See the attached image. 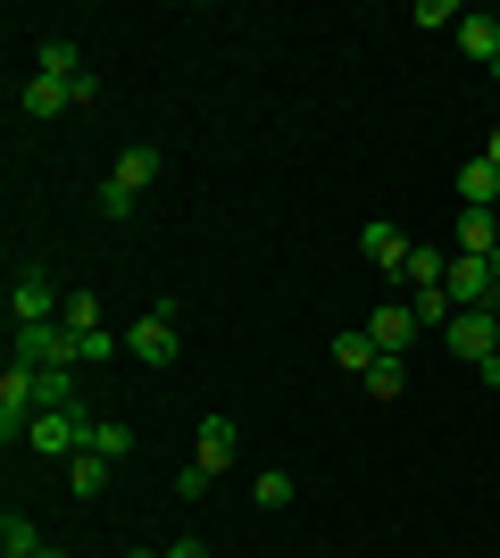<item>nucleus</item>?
I'll list each match as a JSON object with an SVG mask.
<instances>
[{"label": "nucleus", "instance_id": "obj_5", "mask_svg": "<svg viewBox=\"0 0 500 558\" xmlns=\"http://www.w3.org/2000/svg\"><path fill=\"white\" fill-rule=\"evenodd\" d=\"M17 367H84L68 326H17Z\"/></svg>", "mask_w": 500, "mask_h": 558}, {"label": "nucleus", "instance_id": "obj_31", "mask_svg": "<svg viewBox=\"0 0 500 558\" xmlns=\"http://www.w3.org/2000/svg\"><path fill=\"white\" fill-rule=\"evenodd\" d=\"M492 283H500V251H492Z\"/></svg>", "mask_w": 500, "mask_h": 558}, {"label": "nucleus", "instance_id": "obj_14", "mask_svg": "<svg viewBox=\"0 0 500 558\" xmlns=\"http://www.w3.org/2000/svg\"><path fill=\"white\" fill-rule=\"evenodd\" d=\"M408 283H417V292H442V283H451V251H442V242H408V267H401Z\"/></svg>", "mask_w": 500, "mask_h": 558}, {"label": "nucleus", "instance_id": "obj_20", "mask_svg": "<svg viewBox=\"0 0 500 558\" xmlns=\"http://www.w3.org/2000/svg\"><path fill=\"white\" fill-rule=\"evenodd\" d=\"M134 442H143L134 425H93V442H84V450H100V459L118 466V459H134Z\"/></svg>", "mask_w": 500, "mask_h": 558}, {"label": "nucleus", "instance_id": "obj_11", "mask_svg": "<svg viewBox=\"0 0 500 558\" xmlns=\"http://www.w3.org/2000/svg\"><path fill=\"white\" fill-rule=\"evenodd\" d=\"M34 75H59V84H84V50L68 43V34H42V43H34Z\"/></svg>", "mask_w": 500, "mask_h": 558}, {"label": "nucleus", "instance_id": "obj_7", "mask_svg": "<svg viewBox=\"0 0 500 558\" xmlns=\"http://www.w3.org/2000/svg\"><path fill=\"white\" fill-rule=\"evenodd\" d=\"M367 333H376V350H383V359H408L426 326H417V308H408V301H383L376 317H367Z\"/></svg>", "mask_w": 500, "mask_h": 558}, {"label": "nucleus", "instance_id": "obj_16", "mask_svg": "<svg viewBox=\"0 0 500 558\" xmlns=\"http://www.w3.org/2000/svg\"><path fill=\"white\" fill-rule=\"evenodd\" d=\"M459 50H467L476 68H492V59H500V17H484V9H467V25H459Z\"/></svg>", "mask_w": 500, "mask_h": 558}, {"label": "nucleus", "instance_id": "obj_8", "mask_svg": "<svg viewBox=\"0 0 500 558\" xmlns=\"http://www.w3.org/2000/svg\"><path fill=\"white\" fill-rule=\"evenodd\" d=\"M358 258L383 267V276H401V267H408V233L392 226V217H376V226H358Z\"/></svg>", "mask_w": 500, "mask_h": 558}, {"label": "nucleus", "instance_id": "obj_18", "mask_svg": "<svg viewBox=\"0 0 500 558\" xmlns=\"http://www.w3.org/2000/svg\"><path fill=\"white\" fill-rule=\"evenodd\" d=\"M68 492L75 500H100V492H109V459H100V450H75L68 459Z\"/></svg>", "mask_w": 500, "mask_h": 558}, {"label": "nucleus", "instance_id": "obj_3", "mask_svg": "<svg viewBox=\"0 0 500 558\" xmlns=\"http://www.w3.org/2000/svg\"><path fill=\"white\" fill-rule=\"evenodd\" d=\"M93 425L100 417H84V409H42V417L25 425V450L34 459H75V450L93 442Z\"/></svg>", "mask_w": 500, "mask_h": 558}, {"label": "nucleus", "instance_id": "obj_32", "mask_svg": "<svg viewBox=\"0 0 500 558\" xmlns=\"http://www.w3.org/2000/svg\"><path fill=\"white\" fill-rule=\"evenodd\" d=\"M492 84H500V59H492Z\"/></svg>", "mask_w": 500, "mask_h": 558}, {"label": "nucleus", "instance_id": "obj_9", "mask_svg": "<svg viewBox=\"0 0 500 558\" xmlns=\"http://www.w3.org/2000/svg\"><path fill=\"white\" fill-rule=\"evenodd\" d=\"M451 251L492 258V251H500V217H492V209H459V217H451Z\"/></svg>", "mask_w": 500, "mask_h": 558}, {"label": "nucleus", "instance_id": "obj_28", "mask_svg": "<svg viewBox=\"0 0 500 558\" xmlns=\"http://www.w3.org/2000/svg\"><path fill=\"white\" fill-rule=\"evenodd\" d=\"M167 558H209V542H200V534H184V542H175Z\"/></svg>", "mask_w": 500, "mask_h": 558}, {"label": "nucleus", "instance_id": "obj_23", "mask_svg": "<svg viewBox=\"0 0 500 558\" xmlns=\"http://www.w3.org/2000/svg\"><path fill=\"white\" fill-rule=\"evenodd\" d=\"M251 500H259V509H292V475H284V466H267L259 484H251Z\"/></svg>", "mask_w": 500, "mask_h": 558}, {"label": "nucleus", "instance_id": "obj_24", "mask_svg": "<svg viewBox=\"0 0 500 558\" xmlns=\"http://www.w3.org/2000/svg\"><path fill=\"white\" fill-rule=\"evenodd\" d=\"M408 308H417V326H451V317H459V301H451V292H417Z\"/></svg>", "mask_w": 500, "mask_h": 558}, {"label": "nucleus", "instance_id": "obj_17", "mask_svg": "<svg viewBox=\"0 0 500 558\" xmlns=\"http://www.w3.org/2000/svg\"><path fill=\"white\" fill-rule=\"evenodd\" d=\"M0 550H9V558H42L50 542H42V525H34L25 509H9V517H0Z\"/></svg>", "mask_w": 500, "mask_h": 558}, {"label": "nucleus", "instance_id": "obj_13", "mask_svg": "<svg viewBox=\"0 0 500 558\" xmlns=\"http://www.w3.org/2000/svg\"><path fill=\"white\" fill-rule=\"evenodd\" d=\"M459 209H500V159H467L459 167Z\"/></svg>", "mask_w": 500, "mask_h": 558}, {"label": "nucleus", "instance_id": "obj_27", "mask_svg": "<svg viewBox=\"0 0 500 558\" xmlns=\"http://www.w3.org/2000/svg\"><path fill=\"white\" fill-rule=\"evenodd\" d=\"M209 484H217L209 466H184V475H175V500H209Z\"/></svg>", "mask_w": 500, "mask_h": 558}, {"label": "nucleus", "instance_id": "obj_19", "mask_svg": "<svg viewBox=\"0 0 500 558\" xmlns=\"http://www.w3.org/2000/svg\"><path fill=\"white\" fill-rule=\"evenodd\" d=\"M59 326L84 342V333H100V292H68V308H59Z\"/></svg>", "mask_w": 500, "mask_h": 558}, {"label": "nucleus", "instance_id": "obj_10", "mask_svg": "<svg viewBox=\"0 0 500 558\" xmlns=\"http://www.w3.org/2000/svg\"><path fill=\"white\" fill-rule=\"evenodd\" d=\"M100 184H118V192H134V201H143V192L159 184V150H150V142H134V150H118V167H109Z\"/></svg>", "mask_w": 500, "mask_h": 558}, {"label": "nucleus", "instance_id": "obj_30", "mask_svg": "<svg viewBox=\"0 0 500 558\" xmlns=\"http://www.w3.org/2000/svg\"><path fill=\"white\" fill-rule=\"evenodd\" d=\"M125 558H167V550H125Z\"/></svg>", "mask_w": 500, "mask_h": 558}, {"label": "nucleus", "instance_id": "obj_25", "mask_svg": "<svg viewBox=\"0 0 500 558\" xmlns=\"http://www.w3.org/2000/svg\"><path fill=\"white\" fill-rule=\"evenodd\" d=\"M417 25H434V34L451 25V34H459V25H467V9H459V0H417Z\"/></svg>", "mask_w": 500, "mask_h": 558}, {"label": "nucleus", "instance_id": "obj_22", "mask_svg": "<svg viewBox=\"0 0 500 558\" xmlns=\"http://www.w3.org/2000/svg\"><path fill=\"white\" fill-rule=\"evenodd\" d=\"M42 375V409H75V367H34Z\"/></svg>", "mask_w": 500, "mask_h": 558}, {"label": "nucleus", "instance_id": "obj_21", "mask_svg": "<svg viewBox=\"0 0 500 558\" xmlns=\"http://www.w3.org/2000/svg\"><path fill=\"white\" fill-rule=\"evenodd\" d=\"M367 392H376V400H401L408 392V359H376V367H367Z\"/></svg>", "mask_w": 500, "mask_h": 558}, {"label": "nucleus", "instance_id": "obj_26", "mask_svg": "<svg viewBox=\"0 0 500 558\" xmlns=\"http://www.w3.org/2000/svg\"><path fill=\"white\" fill-rule=\"evenodd\" d=\"M143 209V201H134V192H118V184H100V217H109V226H125V217Z\"/></svg>", "mask_w": 500, "mask_h": 558}, {"label": "nucleus", "instance_id": "obj_29", "mask_svg": "<svg viewBox=\"0 0 500 558\" xmlns=\"http://www.w3.org/2000/svg\"><path fill=\"white\" fill-rule=\"evenodd\" d=\"M484 159H500V125H492V142H484Z\"/></svg>", "mask_w": 500, "mask_h": 558}, {"label": "nucleus", "instance_id": "obj_4", "mask_svg": "<svg viewBox=\"0 0 500 558\" xmlns=\"http://www.w3.org/2000/svg\"><path fill=\"white\" fill-rule=\"evenodd\" d=\"M442 342H451L467 367H484V359H500V317L492 308H459L451 326H442Z\"/></svg>", "mask_w": 500, "mask_h": 558}, {"label": "nucleus", "instance_id": "obj_33", "mask_svg": "<svg viewBox=\"0 0 500 558\" xmlns=\"http://www.w3.org/2000/svg\"><path fill=\"white\" fill-rule=\"evenodd\" d=\"M42 558H68V550H42Z\"/></svg>", "mask_w": 500, "mask_h": 558}, {"label": "nucleus", "instance_id": "obj_1", "mask_svg": "<svg viewBox=\"0 0 500 558\" xmlns=\"http://www.w3.org/2000/svg\"><path fill=\"white\" fill-rule=\"evenodd\" d=\"M175 326H184V301H175V292H159V301L143 308V317H134V326H125V359H150V367H175Z\"/></svg>", "mask_w": 500, "mask_h": 558}, {"label": "nucleus", "instance_id": "obj_15", "mask_svg": "<svg viewBox=\"0 0 500 558\" xmlns=\"http://www.w3.org/2000/svg\"><path fill=\"white\" fill-rule=\"evenodd\" d=\"M376 359H383V350H376V333H367V326H342V333H333V367H342V375H358V384H367V367H376Z\"/></svg>", "mask_w": 500, "mask_h": 558}, {"label": "nucleus", "instance_id": "obj_2", "mask_svg": "<svg viewBox=\"0 0 500 558\" xmlns=\"http://www.w3.org/2000/svg\"><path fill=\"white\" fill-rule=\"evenodd\" d=\"M59 308H68V292L50 283V267H17V276H9V333L17 326H59Z\"/></svg>", "mask_w": 500, "mask_h": 558}, {"label": "nucleus", "instance_id": "obj_12", "mask_svg": "<svg viewBox=\"0 0 500 558\" xmlns=\"http://www.w3.org/2000/svg\"><path fill=\"white\" fill-rule=\"evenodd\" d=\"M17 109L25 117H68L75 109V84H59V75H25V84H17Z\"/></svg>", "mask_w": 500, "mask_h": 558}, {"label": "nucleus", "instance_id": "obj_6", "mask_svg": "<svg viewBox=\"0 0 500 558\" xmlns=\"http://www.w3.org/2000/svg\"><path fill=\"white\" fill-rule=\"evenodd\" d=\"M234 459H242V425H234V417H200V434H192V466L225 475Z\"/></svg>", "mask_w": 500, "mask_h": 558}]
</instances>
